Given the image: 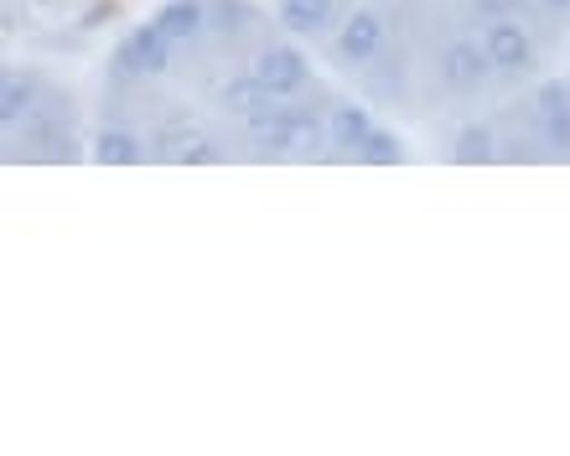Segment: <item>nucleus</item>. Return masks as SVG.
I'll use <instances>...</instances> for the list:
<instances>
[{
    "mask_svg": "<svg viewBox=\"0 0 570 456\" xmlns=\"http://www.w3.org/2000/svg\"><path fill=\"white\" fill-rule=\"evenodd\" d=\"M493 52H488V42H478V37H462V42H451L446 52H441V83H446L451 93H478L488 78H493Z\"/></svg>",
    "mask_w": 570,
    "mask_h": 456,
    "instance_id": "nucleus-1",
    "label": "nucleus"
},
{
    "mask_svg": "<svg viewBox=\"0 0 570 456\" xmlns=\"http://www.w3.org/2000/svg\"><path fill=\"white\" fill-rule=\"evenodd\" d=\"M249 73H255L271 93H281V99H291V93L306 89V58H301L296 47H285V42L259 47L255 62H249Z\"/></svg>",
    "mask_w": 570,
    "mask_h": 456,
    "instance_id": "nucleus-2",
    "label": "nucleus"
},
{
    "mask_svg": "<svg viewBox=\"0 0 570 456\" xmlns=\"http://www.w3.org/2000/svg\"><path fill=\"white\" fill-rule=\"evenodd\" d=\"M171 37H166L156 21H146V27H136L130 37H125L120 47V68L125 73H166L171 68Z\"/></svg>",
    "mask_w": 570,
    "mask_h": 456,
    "instance_id": "nucleus-3",
    "label": "nucleus"
},
{
    "mask_svg": "<svg viewBox=\"0 0 570 456\" xmlns=\"http://www.w3.org/2000/svg\"><path fill=\"white\" fill-rule=\"evenodd\" d=\"M244 130L255 140L259 151H291V130H296V109L285 105L281 93H271L259 109L244 115Z\"/></svg>",
    "mask_w": 570,
    "mask_h": 456,
    "instance_id": "nucleus-4",
    "label": "nucleus"
},
{
    "mask_svg": "<svg viewBox=\"0 0 570 456\" xmlns=\"http://www.w3.org/2000/svg\"><path fill=\"white\" fill-rule=\"evenodd\" d=\"M379 47H384V16L379 11H353L337 31V52L343 62H374Z\"/></svg>",
    "mask_w": 570,
    "mask_h": 456,
    "instance_id": "nucleus-5",
    "label": "nucleus"
},
{
    "mask_svg": "<svg viewBox=\"0 0 570 456\" xmlns=\"http://www.w3.org/2000/svg\"><path fill=\"white\" fill-rule=\"evenodd\" d=\"M156 156H161V161H218L213 140L187 120H171L156 130Z\"/></svg>",
    "mask_w": 570,
    "mask_h": 456,
    "instance_id": "nucleus-6",
    "label": "nucleus"
},
{
    "mask_svg": "<svg viewBox=\"0 0 570 456\" xmlns=\"http://www.w3.org/2000/svg\"><path fill=\"white\" fill-rule=\"evenodd\" d=\"M482 42L493 52V62L503 73H524L529 62H534V47H529V31L519 21H493V27L482 31Z\"/></svg>",
    "mask_w": 570,
    "mask_h": 456,
    "instance_id": "nucleus-7",
    "label": "nucleus"
},
{
    "mask_svg": "<svg viewBox=\"0 0 570 456\" xmlns=\"http://www.w3.org/2000/svg\"><path fill=\"white\" fill-rule=\"evenodd\" d=\"M150 21H156V27H161L166 37L181 47V42H197V37H203V27H208V11H203V0H166V6L150 16Z\"/></svg>",
    "mask_w": 570,
    "mask_h": 456,
    "instance_id": "nucleus-8",
    "label": "nucleus"
},
{
    "mask_svg": "<svg viewBox=\"0 0 570 456\" xmlns=\"http://www.w3.org/2000/svg\"><path fill=\"white\" fill-rule=\"evenodd\" d=\"M37 93H42V83H37L31 73H16V68H11V73L0 78V125H6V130H16V125L37 109Z\"/></svg>",
    "mask_w": 570,
    "mask_h": 456,
    "instance_id": "nucleus-9",
    "label": "nucleus"
},
{
    "mask_svg": "<svg viewBox=\"0 0 570 456\" xmlns=\"http://www.w3.org/2000/svg\"><path fill=\"white\" fill-rule=\"evenodd\" d=\"M368 136H374L368 109H363V105H332V115H327V146H337V151H358Z\"/></svg>",
    "mask_w": 570,
    "mask_h": 456,
    "instance_id": "nucleus-10",
    "label": "nucleus"
},
{
    "mask_svg": "<svg viewBox=\"0 0 570 456\" xmlns=\"http://www.w3.org/2000/svg\"><path fill=\"white\" fill-rule=\"evenodd\" d=\"M332 16H337V0H281V27L296 31V37L327 31Z\"/></svg>",
    "mask_w": 570,
    "mask_h": 456,
    "instance_id": "nucleus-11",
    "label": "nucleus"
},
{
    "mask_svg": "<svg viewBox=\"0 0 570 456\" xmlns=\"http://www.w3.org/2000/svg\"><path fill=\"white\" fill-rule=\"evenodd\" d=\"M140 156H146V146L130 130H105V136L94 140V161L99 167H136Z\"/></svg>",
    "mask_w": 570,
    "mask_h": 456,
    "instance_id": "nucleus-12",
    "label": "nucleus"
},
{
    "mask_svg": "<svg viewBox=\"0 0 570 456\" xmlns=\"http://www.w3.org/2000/svg\"><path fill=\"white\" fill-rule=\"evenodd\" d=\"M218 99H224V109H234V115H249V109H259L265 99H271V89H265L255 73H239L218 89Z\"/></svg>",
    "mask_w": 570,
    "mask_h": 456,
    "instance_id": "nucleus-13",
    "label": "nucleus"
},
{
    "mask_svg": "<svg viewBox=\"0 0 570 456\" xmlns=\"http://www.w3.org/2000/svg\"><path fill=\"white\" fill-rule=\"evenodd\" d=\"M540 120H544V130H550L556 146H570V99H566V89H544L540 93Z\"/></svg>",
    "mask_w": 570,
    "mask_h": 456,
    "instance_id": "nucleus-14",
    "label": "nucleus"
},
{
    "mask_svg": "<svg viewBox=\"0 0 570 456\" xmlns=\"http://www.w3.org/2000/svg\"><path fill=\"white\" fill-rule=\"evenodd\" d=\"M456 161H462V167H472V161H493V130H488V125H462V130H456Z\"/></svg>",
    "mask_w": 570,
    "mask_h": 456,
    "instance_id": "nucleus-15",
    "label": "nucleus"
},
{
    "mask_svg": "<svg viewBox=\"0 0 570 456\" xmlns=\"http://www.w3.org/2000/svg\"><path fill=\"white\" fill-rule=\"evenodd\" d=\"M400 156H405L400 136H394V130H379V125H374V136L358 146V161H368V167H394Z\"/></svg>",
    "mask_w": 570,
    "mask_h": 456,
    "instance_id": "nucleus-16",
    "label": "nucleus"
},
{
    "mask_svg": "<svg viewBox=\"0 0 570 456\" xmlns=\"http://www.w3.org/2000/svg\"><path fill=\"white\" fill-rule=\"evenodd\" d=\"M540 6H570V0H540Z\"/></svg>",
    "mask_w": 570,
    "mask_h": 456,
    "instance_id": "nucleus-17",
    "label": "nucleus"
}]
</instances>
